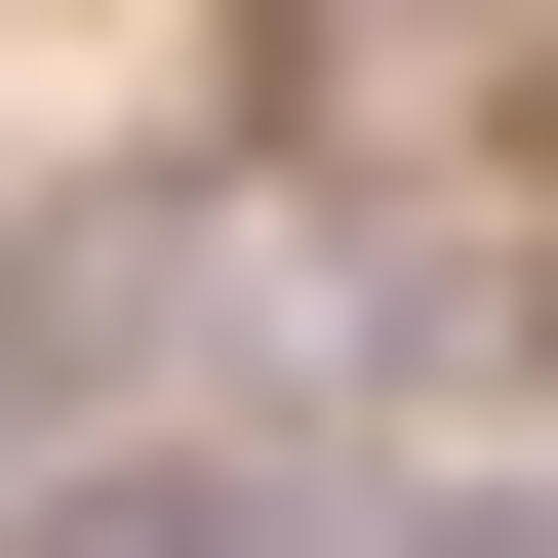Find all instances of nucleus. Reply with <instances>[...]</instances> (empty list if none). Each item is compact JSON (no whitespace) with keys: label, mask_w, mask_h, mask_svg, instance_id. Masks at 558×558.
<instances>
[{"label":"nucleus","mask_w":558,"mask_h":558,"mask_svg":"<svg viewBox=\"0 0 558 558\" xmlns=\"http://www.w3.org/2000/svg\"><path fill=\"white\" fill-rule=\"evenodd\" d=\"M40 558H360V519H319L279 439H81V478H40Z\"/></svg>","instance_id":"obj_2"},{"label":"nucleus","mask_w":558,"mask_h":558,"mask_svg":"<svg viewBox=\"0 0 558 558\" xmlns=\"http://www.w3.org/2000/svg\"><path fill=\"white\" fill-rule=\"evenodd\" d=\"M399 558H558V478H439V519H399Z\"/></svg>","instance_id":"obj_3"},{"label":"nucleus","mask_w":558,"mask_h":558,"mask_svg":"<svg viewBox=\"0 0 558 558\" xmlns=\"http://www.w3.org/2000/svg\"><path fill=\"white\" fill-rule=\"evenodd\" d=\"M199 319H240V199H199V160H120V199H0V439H120Z\"/></svg>","instance_id":"obj_1"}]
</instances>
